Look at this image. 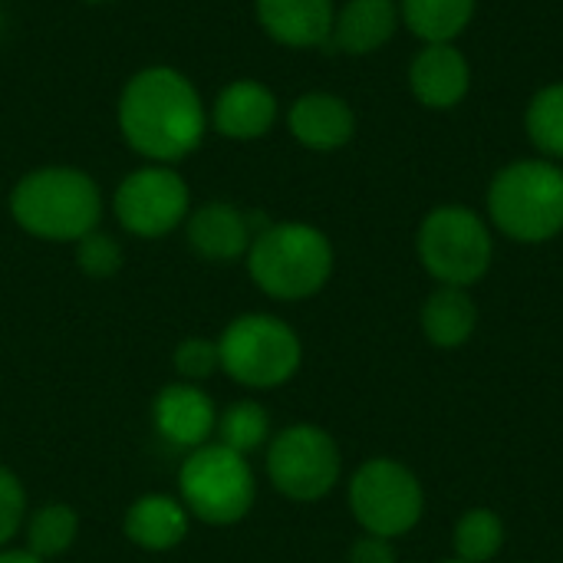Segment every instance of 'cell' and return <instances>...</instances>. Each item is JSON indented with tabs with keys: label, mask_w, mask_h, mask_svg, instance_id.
I'll return each instance as SVG.
<instances>
[{
	"label": "cell",
	"mask_w": 563,
	"mask_h": 563,
	"mask_svg": "<svg viewBox=\"0 0 563 563\" xmlns=\"http://www.w3.org/2000/svg\"><path fill=\"white\" fill-rule=\"evenodd\" d=\"M205 129L208 112L195 82L172 66L139 69L119 96V132L152 165L188 158L201 145Z\"/></svg>",
	"instance_id": "1"
},
{
	"label": "cell",
	"mask_w": 563,
	"mask_h": 563,
	"mask_svg": "<svg viewBox=\"0 0 563 563\" xmlns=\"http://www.w3.org/2000/svg\"><path fill=\"white\" fill-rule=\"evenodd\" d=\"M10 214L20 231L40 241L76 244L99 228L102 191L79 168L46 165L13 185Z\"/></svg>",
	"instance_id": "2"
},
{
	"label": "cell",
	"mask_w": 563,
	"mask_h": 563,
	"mask_svg": "<svg viewBox=\"0 0 563 563\" xmlns=\"http://www.w3.org/2000/svg\"><path fill=\"white\" fill-rule=\"evenodd\" d=\"M247 274L274 300H307L333 277V244L320 228L303 221L267 224L251 241Z\"/></svg>",
	"instance_id": "3"
},
{
	"label": "cell",
	"mask_w": 563,
	"mask_h": 563,
	"mask_svg": "<svg viewBox=\"0 0 563 563\" xmlns=\"http://www.w3.org/2000/svg\"><path fill=\"white\" fill-rule=\"evenodd\" d=\"M492 224L521 244H541L563 231V168L525 158L501 168L488 188Z\"/></svg>",
	"instance_id": "4"
},
{
	"label": "cell",
	"mask_w": 563,
	"mask_h": 563,
	"mask_svg": "<svg viewBox=\"0 0 563 563\" xmlns=\"http://www.w3.org/2000/svg\"><path fill=\"white\" fill-rule=\"evenodd\" d=\"M178 498L195 521L228 528L251 515L257 501V478L247 455L221 442H208L188 452V459L181 462Z\"/></svg>",
	"instance_id": "5"
},
{
	"label": "cell",
	"mask_w": 563,
	"mask_h": 563,
	"mask_svg": "<svg viewBox=\"0 0 563 563\" xmlns=\"http://www.w3.org/2000/svg\"><path fill=\"white\" fill-rule=\"evenodd\" d=\"M221 373L247 389H277L303 363V343L290 323L274 313H241L218 336Z\"/></svg>",
	"instance_id": "6"
},
{
	"label": "cell",
	"mask_w": 563,
	"mask_h": 563,
	"mask_svg": "<svg viewBox=\"0 0 563 563\" xmlns=\"http://www.w3.org/2000/svg\"><path fill=\"white\" fill-rule=\"evenodd\" d=\"M419 261L442 287L478 284L495 257V241L482 214L462 205H442L419 224Z\"/></svg>",
	"instance_id": "7"
},
{
	"label": "cell",
	"mask_w": 563,
	"mask_h": 563,
	"mask_svg": "<svg viewBox=\"0 0 563 563\" xmlns=\"http://www.w3.org/2000/svg\"><path fill=\"white\" fill-rule=\"evenodd\" d=\"M350 511L366 534L393 541L422 521L426 492L402 462L369 459L350 478Z\"/></svg>",
	"instance_id": "8"
},
{
	"label": "cell",
	"mask_w": 563,
	"mask_h": 563,
	"mask_svg": "<svg viewBox=\"0 0 563 563\" xmlns=\"http://www.w3.org/2000/svg\"><path fill=\"white\" fill-rule=\"evenodd\" d=\"M340 472L343 459L336 439L313 422L287 426L267 445V478L290 501L310 505L327 498L336 488Z\"/></svg>",
	"instance_id": "9"
},
{
	"label": "cell",
	"mask_w": 563,
	"mask_h": 563,
	"mask_svg": "<svg viewBox=\"0 0 563 563\" xmlns=\"http://www.w3.org/2000/svg\"><path fill=\"white\" fill-rule=\"evenodd\" d=\"M191 191L172 165H145L129 172L115 195L112 211L119 224L145 241L165 238L188 221Z\"/></svg>",
	"instance_id": "10"
},
{
	"label": "cell",
	"mask_w": 563,
	"mask_h": 563,
	"mask_svg": "<svg viewBox=\"0 0 563 563\" xmlns=\"http://www.w3.org/2000/svg\"><path fill=\"white\" fill-rule=\"evenodd\" d=\"M155 432L175 449H201L211 442L218 426V406L198 383H168L152 402Z\"/></svg>",
	"instance_id": "11"
},
{
	"label": "cell",
	"mask_w": 563,
	"mask_h": 563,
	"mask_svg": "<svg viewBox=\"0 0 563 563\" xmlns=\"http://www.w3.org/2000/svg\"><path fill=\"white\" fill-rule=\"evenodd\" d=\"M254 221V214H244L231 201H208L188 214V244L198 257L214 264L247 257L251 241L257 234Z\"/></svg>",
	"instance_id": "12"
},
{
	"label": "cell",
	"mask_w": 563,
	"mask_h": 563,
	"mask_svg": "<svg viewBox=\"0 0 563 563\" xmlns=\"http://www.w3.org/2000/svg\"><path fill=\"white\" fill-rule=\"evenodd\" d=\"M412 96L426 109H455L472 86V66L452 43H426L409 66Z\"/></svg>",
	"instance_id": "13"
},
{
	"label": "cell",
	"mask_w": 563,
	"mask_h": 563,
	"mask_svg": "<svg viewBox=\"0 0 563 563\" xmlns=\"http://www.w3.org/2000/svg\"><path fill=\"white\" fill-rule=\"evenodd\" d=\"M257 23L284 46L310 49L327 46L333 33V0H254Z\"/></svg>",
	"instance_id": "14"
},
{
	"label": "cell",
	"mask_w": 563,
	"mask_h": 563,
	"mask_svg": "<svg viewBox=\"0 0 563 563\" xmlns=\"http://www.w3.org/2000/svg\"><path fill=\"white\" fill-rule=\"evenodd\" d=\"M214 132L234 142H254L277 122V96L257 79H238L224 86L211 109Z\"/></svg>",
	"instance_id": "15"
},
{
	"label": "cell",
	"mask_w": 563,
	"mask_h": 563,
	"mask_svg": "<svg viewBox=\"0 0 563 563\" xmlns=\"http://www.w3.org/2000/svg\"><path fill=\"white\" fill-rule=\"evenodd\" d=\"M287 125L300 145H307L313 152H336L353 139L356 115L343 96L303 92L300 99H294V106L287 112Z\"/></svg>",
	"instance_id": "16"
},
{
	"label": "cell",
	"mask_w": 563,
	"mask_h": 563,
	"mask_svg": "<svg viewBox=\"0 0 563 563\" xmlns=\"http://www.w3.org/2000/svg\"><path fill=\"white\" fill-rule=\"evenodd\" d=\"M188 528H191V515L181 505V498L172 495H142L125 508L122 518V534L135 548L155 554L178 548L188 538Z\"/></svg>",
	"instance_id": "17"
},
{
	"label": "cell",
	"mask_w": 563,
	"mask_h": 563,
	"mask_svg": "<svg viewBox=\"0 0 563 563\" xmlns=\"http://www.w3.org/2000/svg\"><path fill=\"white\" fill-rule=\"evenodd\" d=\"M399 20L402 16H399L396 0H350L336 13L327 46L350 53V56L376 53L379 46H386L393 40Z\"/></svg>",
	"instance_id": "18"
},
{
	"label": "cell",
	"mask_w": 563,
	"mask_h": 563,
	"mask_svg": "<svg viewBox=\"0 0 563 563\" xmlns=\"http://www.w3.org/2000/svg\"><path fill=\"white\" fill-rule=\"evenodd\" d=\"M478 307L465 287H439L422 303V333L439 350H459L475 336Z\"/></svg>",
	"instance_id": "19"
},
{
	"label": "cell",
	"mask_w": 563,
	"mask_h": 563,
	"mask_svg": "<svg viewBox=\"0 0 563 563\" xmlns=\"http://www.w3.org/2000/svg\"><path fill=\"white\" fill-rule=\"evenodd\" d=\"M402 23L426 43H452L475 16V0H402Z\"/></svg>",
	"instance_id": "20"
},
{
	"label": "cell",
	"mask_w": 563,
	"mask_h": 563,
	"mask_svg": "<svg viewBox=\"0 0 563 563\" xmlns=\"http://www.w3.org/2000/svg\"><path fill=\"white\" fill-rule=\"evenodd\" d=\"M23 534H26V551L30 554H36L40 561H53V558L66 554L76 544L79 515L63 501H49V505L36 508L26 518Z\"/></svg>",
	"instance_id": "21"
},
{
	"label": "cell",
	"mask_w": 563,
	"mask_h": 563,
	"mask_svg": "<svg viewBox=\"0 0 563 563\" xmlns=\"http://www.w3.org/2000/svg\"><path fill=\"white\" fill-rule=\"evenodd\" d=\"M455 558L465 563L495 561L505 548V521L488 508H472L459 518L452 534Z\"/></svg>",
	"instance_id": "22"
},
{
	"label": "cell",
	"mask_w": 563,
	"mask_h": 563,
	"mask_svg": "<svg viewBox=\"0 0 563 563\" xmlns=\"http://www.w3.org/2000/svg\"><path fill=\"white\" fill-rule=\"evenodd\" d=\"M218 442L241 452V455H251L257 452L267 439H271V416L261 402L254 399H238L231 402L224 412H218Z\"/></svg>",
	"instance_id": "23"
},
{
	"label": "cell",
	"mask_w": 563,
	"mask_h": 563,
	"mask_svg": "<svg viewBox=\"0 0 563 563\" xmlns=\"http://www.w3.org/2000/svg\"><path fill=\"white\" fill-rule=\"evenodd\" d=\"M525 125H528L531 145L541 155L563 158V82H551L541 92H534Z\"/></svg>",
	"instance_id": "24"
},
{
	"label": "cell",
	"mask_w": 563,
	"mask_h": 563,
	"mask_svg": "<svg viewBox=\"0 0 563 563\" xmlns=\"http://www.w3.org/2000/svg\"><path fill=\"white\" fill-rule=\"evenodd\" d=\"M76 264L86 277L92 280H109L122 271V244L106 234V231H92L82 241H76Z\"/></svg>",
	"instance_id": "25"
},
{
	"label": "cell",
	"mask_w": 563,
	"mask_h": 563,
	"mask_svg": "<svg viewBox=\"0 0 563 563\" xmlns=\"http://www.w3.org/2000/svg\"><path fill=\"white\" fill-rule=\"evenodd\" d=\"M175 373L181 383H205L221 369V353H218V340H205V336H188L175 346L172 353Z\"/></svg>",
	"instance_id": "26"
},
{
	"label": "cell",
	"mask_w": 563,
	"mask_h": 563,
	"mask_svg": "<svg viewBox=\"0 0 563 563\" xmlns=\"http://www.w3.org/2000/svg\"><path fill=\"white\" fill-rule=\"evenodd\" d=\"M26 525V492L23 482L0 465V551L23 531Z\"/></svg>",
	"instance_id": "27"
},
{
	"label": "cell",
	"mask_w": 563,
	"mask_h": 563,
	"mask_svg": "<svg viewBox=\"0 0 563 563\" xmlns=\"http://www.w3.org/2000/svg\"><path fill=\"white\" fill-rule=\"evenodd\" d=\"M346 563H396V548H393V541H386V538L363 534V538L350 548Z\"/></svg>",
	"instance_id": "28"
},
{
	"label": "cell",
	"mask_w": 563,
	"mask_h": 563,
	"mask_svg": "<svg viewBox=\"0 0 563 563\" xmlns=\"http://www.w3.org/2000/svg\"><path fill=\"white\" fill-rule=\"evenodd\" d=\"M0 563H46L40 561L36 554H30L26 548H3L0 551Z\"/></svg>",
	"instance_id": "29"
},
{
	"label": "cell",
	"mask_w": 563,
	"mask_h": 563,
	"mask_svg": "<svg viewBox=\"0 0 563 563\" xmlns=\"http://www.w3.org/2000/svg\"><path fill=\"white\" fill-rule=\"evenodd\" d=\"M439 563H465V561H459V558H449V561H439Z\"/></svg>",
	"instance_id": "30"
},
{
	"label": "cell",
	"mask_w": 563,
	"mask_h": 563,
	"mask_svg": "<svg viewBox=\"0 0 563 563\" xmlns=\"http://www.w3.org/2000/svg\"><path fill=\"white\" fill-rule=\"evenodd\" d=\"M86 3H106V0H86Z\"/></svg>",
	"instance_id": "31"
}]
</instances>
